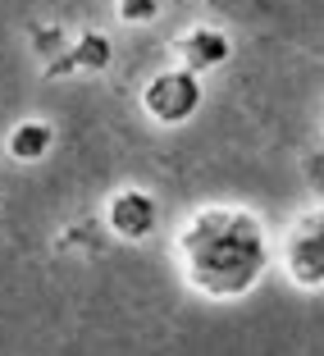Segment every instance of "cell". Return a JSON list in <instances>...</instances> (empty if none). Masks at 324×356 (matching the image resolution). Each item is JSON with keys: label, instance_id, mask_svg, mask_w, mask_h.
Wrapping results in <instances>:
<instances>
[{"label": "cell", "instance_id": "1", "mask_svg": "<svg viewBox=\"0 0 324 356\" xmlns=\"http://www.w3.org/2000/svg\"><path fill=\"white\" fill-rule=\"evenodd\" d=\"M174 261L192 293L210 302H238L265 279L274 261V242L256 210L233 206V201H210L178 224Z\"/></svg>", "mask_w": 324, "mask_h": 356}, {"label": "cell", "instance_id": "2", "mask_svg": "<svg viewBox=\"0 0 324 356\" xmlns=\"http://www.w3.org/2000/svg\"><path fill=\"white\" fill-rule=\"evenodd\" d=\"M279 261H283V274L297 288H306V293H320L324 288V206L306 210L302 220L283 233Z\"/></svg>", "mask_w": 324, "mask_h": 356}, {"label": "cell", "instance_id": "3", "mask_svg": "<svg viewBox=\"0 0 324 356\" xmlns=\"http://www.w3.org/2000/svg\"><path fill=\"white\" fill-rule=\"evenodd\" d=\"M142 110L165 128L188 124L201 110V78L192 69H165V74H156L142 87Z\"/></svg>", "mask_w": 324, "mask_h": 356}, {"label": "cell", "instance_id": "4", "mask_svg": "<svg viewBox=\"0 0 324 356\" xmlns=\"http://www.w3.org/2000/svg\"><path fill=\"white\" fill-rule=\"evenodd\" d=\"M105 224L124 242H147L160 224V206H156V197L142 192V188H119L105 201Z\"/></svg>", "mask_w": 324, "mask_h": 356}, {"label": "cell", "instance_id": "5", "mask_svg": "<svg viewBox=\"0 0 324 356\" xmlns=\"http://www.w3.org/2000/svg\"><path fill=\"white\" fill-rule=\"evenodd\" d=\"M174 55L183 60V69L206 74V69H220L233 55V42H229V32H220V28H188L174 42Z\"/></svg>", "mask_w": 324, "mask_h": 356}, {"label": "cell", "instance_id": "6", "mask_svg": "<svg viewBox=\"0 0 324 356\" xmlns=\"http://www.w3.org/2000/svg\"><path fill=\"white\" fill-rule=\"evenodd\" d=\"M110 42H105L101 32H78V42L69 46V55H64V60H55L51 69H46V78H64V74H78V69H83V74H101L105 64H110Z\"/></svg>", "mask_w": 324, "mask_h": 356}, {"label": "cell", "instance_id": "7", "mask_svg": "<svg viewBox=\"0 0 324 356\" xmlns=\"http://www.w3.org/2000/svg\"><path fill=\"white\" fill-rule=\"evenodd\" d=\"M51 147H55V128L46 124V119H23V124H14L10 137H5V151H10V160H19V165H37Z\"/></svg>", "mask_w": 324, "mask_h": 356}, {"label": "cell", "instance_id": "8", "mask_svg": "<svg viewBox=\"0 0 324 356\" xmlns=\"http://www.w3.org/2000/svg\"><path fill=\"white\" fill-rule=\"evenodd\" d=\"M60 46H64V28H55V23H46V28H37V32H32V51H42L51 64L69 55V51H60Z\"/></svg>", "mask_w": 324, "mask_h": 356}, {"label": "cell", "instance_id": "9", "mask_svg": "<svg viewBox=\"0 0 324 356\" xmlns=\"http://www.w3.org/2000/svg\"><path fill=\"white\" fill-rule=\"evenodd\" d=\"M115 14H119V23H151L160 14V0H119Z\"/></svg>", "mask_w": 324, "mask_h": 356}]
</instances>
